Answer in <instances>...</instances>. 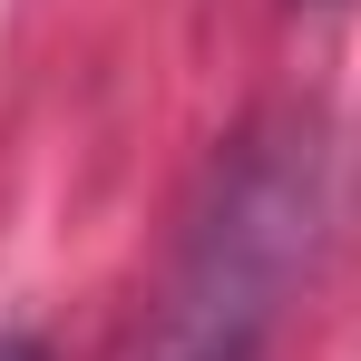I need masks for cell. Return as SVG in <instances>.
<instances>
[{
  "mask_svg": "<svg viewBox=\"0 0 361 361\" xmlns=\"http://www.w3.org/2000/svg\"><path fill=\"white\" fill-rule=\"evenodd\" d=\"M0 361H59V352H49L30 322H0Z\"/></svg>",
  "mask_w": 361,
  "mask_h": 361,
  "instance_id": "7a4b0ae2",
  "label": "cell"
},
{
  "mask_svg": "<svg viewBox=\"0 0 361 361\" xmlns=\"http://www.w3.org/2000/svg\"><path fill=\"white\" fill-rule=\"evenodd\" d=\"M312 215H322L312 127H254L215 166V195H205V215L176 254L157 361H264L283 293L312 254Z\"/></svg>",
  "mask_w": 361,
  "mask_h": 361,
  "instance_id": "6da1fadb",
  "label": "cell"
}]
</instances>
